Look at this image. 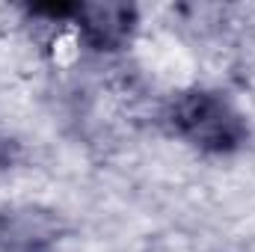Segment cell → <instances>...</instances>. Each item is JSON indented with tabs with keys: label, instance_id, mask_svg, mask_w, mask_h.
Returning a JSON list of instances; mask_svg holds the SVG:
<instances>
[{
	"label": "cell",
	"instance_id": "obj_2",
	"mask_svg": "<svg viewBox=\"0 0 255 252\" xmlns=\"http://www.w3.org/2000/svg\"><path fill=\"white\" fill-rule=\"evenodd\" d=\"M63 238V220L54 211L21 205L0 211L3 252H51Z\"/></svg>",
	"mask_w": 255,
	"mask_h": 252
},
{
	"label": "cell",
	"instance_id": "obj_1",
	"mask_svg": "<svg viewBox=\"0 0 255 252\" xmlns=\"http://www.w3.org/2000/svg\"><path fill=\"white\" fill-rule=\"evenodd\" d=\"M169 130L205 154H232L250 139L244 113L220 92L190 89L172 98L166 110Z\"/></svg>",
	"mask_w": 255,
	"mask_h": 252
},
{
	"label": "cell",
	"instance_id": "obj_3",
	"mask_svg": "<svg viewBox=\"0 0 255 252\" xmlns=\"http://www.w3.org/2000/svg\"><path fill=\"white\" fill-rule=\"evenodd\" d=\"M92 51H122L133 39L136 9L130 3H77L71 18Z\"/></svg>",
	"mask_w": 255,
	"mask_h": 252
}]
</instances>
